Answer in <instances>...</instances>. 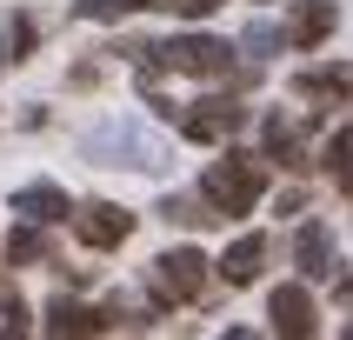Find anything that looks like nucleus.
Here are the masks:
<instances>
[{
    "mask_svg": "<svg viewBox=\"0 0 353 340\" xmlns=\"http://www.w3.org/2000/svg\"><path fill=\"white\" fill-rule=\"evenodd\" d=\"M120 54L140 60V80H154L160 67H174V74H200V80L234 74V47L214 40V34H180V40H160V47H120Z\"/></svg>",
    "mask_w": 353,
    "mask_h": 340,
    "instance_id": "1",
    "label": "nucleus"
},
{
    "mask_svg": "<svg viewBox=\"0 0 353 340\" xmlns=\"http://www.w3.org/2000/svg\"><path fill=\"white\" fill-rule=\"evenodd\" d=\"M260 194H267V174H260V160H254V154H227V160H214V167L200 174V200H207L220 220L254 214V200H260Z\"/></svg>",
    "mask_w": 353,
    "mask_h": 340,
    "instance_id": "2",
    "label": "nucleus"
},
{
    "mask_svg": "<svg viewBox=\"0 0 353 340\" xmlns=\"http://www.w3.org/2000/svg\"><path fill=\"white\" fill-rule=\"evenodd\" d=\"M207 287V254L200 247H167L154 260V307H180V300H200Z\"/></svg>",
    "mask_w": 353,
    "mask_h": 340,
    "instance_id": "3",
    "label": "nucleus"
},
{
    "mask_svg": "<svg viewBox=\"0 0 353 340\" xmlns=\"http://www.w3.org/2000/svg\"><path fill=\"white\" fill-rule=\"evenodd\" d=\"M87 154L107 160V167H147V174H154L160 160H167V147H160V140H147L134 120H114V127H100V134L87 140Z\"/></svg>",
    "mask_w": 353,
    "mask_h": 340,
    "instance_id": "4",
    "label": "nucleus"
},
{
    "mask_svg": "<svg viewBox=\"0 0 353 340\" xmlns=\"http://www.w3.org/2000/svg\"><path fill=\"white\" fill-rule=\"evenodd\" d=\"M174 120L187 140H227V134H240L247 107L240 100H194V107H174Z\"/></svg>",
    "mask_w": 353,
    "mask_h": 340,
    "instance_id": "5",
    "label": "nucleus"
},
{
    "mask_svg": "<svg viewBox=\"0 0 353 340\" xmlns=\"http://www.w3.org/2000/svg\"><path fill=\"white\" fill-rule=\"evenodd\" d=\"M267 320H274V334H287V340H307V334H314L320 314H314L307 280H287V287H274V294H267Z\"/></svg>",
    "mask_w": 353,
    "mask_h": 340,
    "instance_id": "6",
    "label": "nucleus"
},
{
    "mask_svg": "<svg viewBox=\"0 0 353 340\" xmlns=\"http://www.w3.org/2000/svg\"><path fill=\"white\" fill-rule=\"evenodd\" d=\"M74 234L87 240L94 254H107V247H120V240L134 234V214H127V207H114V200H87V207L74 214Z\"/></svg>",
    "mask_w": 353,
    "mask_h": 340,
    "instance_id": "7",
    "label": "nucleus"
},
{
    "mask_svg": "<svg viewBox=\"0 0 353 340\" xmlns=\"http://www.w3.org/2000/svg\"><path fill=\"white\" fill-rule=\"evenodd\" d=\"M294 94H300V100H320V107H347V100H353V60H334V67H307V74H294Z\"/></svg>",
    "mask_w": 353,
    "mask_h": 340,
    "instance_id": "8",
    "label": "nucleus"
},
{
    "mask_svg": "<svg viewBox=\"0 0 353 340\" xmlns=\"http://www.w3.org/2000/svg\"><path fill=\"white\" fill-rule=\"evenodd\" d=\"M260 140H267V160H280V167H307V134H300L294 114H267L260 120Z\"/></svg>",
    "mask_w": 353,
    "mask_h": 340,
    "instance_id": "9",
    "label": "nucleus"
},
{
    "mask_svg": "<svg viewBox=\"0 0 353 340\" xmlns=\"http://www.w3.org/2000/svg\"><path fill=\"white\" fill-rule=\"evenodd\" d=\"M340 27V14H334V0H294V20H287V40L294 47H320V40Z\"/></svg>",
    "mask_w": 353,
    "mask_h": 340,
    "instance_id": "10",
    "label": "nucleus"
},
{
    "mask_svg": "<svg viewBox=\"0 0 353 340\" xmlns=\"http://www.w3.org/2000/svg\"><path fill=\"white\" fill-rule=\"evenodd\" d=\"M100 327H114V314L80 307V300H54L47 307V334H100Z\"/></svg>",
    "mask_w": 353,
    "mask_h": 340,
    "instance_id": "11",
    "label": "nucleus"
},
{
    "mask_svg": "<svg viewBox=\"0 0 353 340\" xmlns=\"http://www.w3.org/2000/svg\"><path fill=\"white\" fill-rule=\"evenodd\" d=\"M260 267H267V240L247 234V240H234V247H227V260H220V280H227V287H247Z\"/></svg>",
    "mask_w": 353,
    "mask_h": 340,
    "instance_id": "12",
    "label": "nucleus"
},
{
    "mask_svg": "<svg viewBox=\"0 0 353 340\" xmlns=\"http://www.w3.org/2000/svg\"><path fill=\"white\" fill-rule=\"evenodd\" d=\"M14 214L40 220V227H54V220H67L74 207H67V194H60V187H47V180H40V187H20V194H14Z\"/></svg>",
    "mask_w": 353,
    "mask_h": 340,
    "instance_id": "13",
    "label": "nucleus"
},
{
    "mask_svg": "<svg viewBox=\"0 0 353 340\" xmlns=\"http://www.w3.org/2000/svg\"><path fill=\"white\" fill-rule=\"evenodd\" d=\"M294 260L307 267V274H327V260H334V234H327L320 220H307V227H300V240H294Z\"/></svg>",
    "mask_w": 353,
    "mask_h": 340,
    "instance_id": "14",
    "label": "nucleus"
},
{
    "mask_svg": "<svg viewBox=\"0 0 353 340\" xmlns=\"http://www.w3.org/2000/svg\"><path fill=\"white\" fill-rule=\"evenodd\" d=\"M27 54H34V20L14 14L7 27H0V74H7V67H20Z\"/></svg>",
    "mask_w": 353,
    "mask_h": 340,
    "instance_id": "15",
    "label": "nucleus"
},
{
    "mask_svg": "<svg viewBox=\"0 0 353 340\" xmlns=\"http://www.w3.org/2000/svg\"><path fill=\"white\" fill-rule=\"evenodd\" d=\"M327 167H334V180L347 187V200H353V127H340V134L327 140Z\"/></svg>",
    "mask_w": 353,
    "mask_h": 340,
    "instance_id": "16",
    "label": "nucleus"
},
{
    "mask_svg": "<svg viewBox=\"0 0 353 340\" xmlns=\"http://www.w3.org/2000/svg\"><path fill=\"white\" fill-rule=\"evenodd\" d=\"M160 214L174 220V227H207V220H220L207 200H187V194H174V200H160Z\"/></svg>",
    "mask_w": 353,
    "mask_h": 340,
    "instance_id": "17",
    "label": "nucleus"
},
{
    "mask_svg": "<svg viewBox=\"0 0 353 340\" xmlns=\"http://www.w3.org/2000/svg\"><path fill=\"white\" fill-rule=\"evenodd\" d=\"M7 260H20V267H27V260H47V234H40V220H34V227H20V234L7 240Z\"/></svg>",
    "mask_w": 353,
    "mask_h": 340,
    "instance_id": "18",
    "label": "nucleus"
},
{
    "mask_svg": "<svg viewBox=\"0 0 353 340\" xmlns=\"http://www.w3.org/2000/svg\"><path fill=\"white\" fill-rule=\"evenodd\" d=\"M280 40H287V34H280L274 20H254V27L240 34V47H247V54H254V60H267V54H274V47H280Z\"/></svg>",
    "mask_w": 353,
    "mask_h": 340,
    "instance_id": "19",
    "label": "nucleus"
},
{
    "mask_svg": "<svg viewBox=\"0 0 353 340\" xmlns=\"http://www.w3.org/2000/svg\"><path fill=\"white\" fill-rule=\"evenodd\" d=\"M80 14L87 20H114V14H127V7H120V0H80Z\"/></svg>",
    "mask_w": 353,
    "mask_h": 340,
    "instance_id": "20",
    "label": "nucleus"
},
{
    "mask_svg": "<svg viewBox=\"0 0 353 340\" xmlns=\"http://www.w3.org/2000/svg\"><path fill=\"white\" fill-rule=\"evenodd\" d=\"M167 7H174V14H187V20H200V14H214L220 0H167Z\"/></svg>",
    "mask_w": 353,
    "mask_h": 340,
    "instance_id": "21",
    "label": "nucleus"
},
{
    "mask_svg": "<svg viewBox=\"0 0 353 340\" xmlns=\"http://www.w3.org/2000/svg\"><path fill=\"white\" fill-rule=\"evenodd\" d=\"M334 300H340V307H353V274H340V287H334Z\"/></svg>",
    "mask_w": 353,
    "mask_h": 340,
    "instance_id": "22",
    "label": "nucleus"
},
{
    "mask_svg": "<svg viewBox=\"0 0 353 340\" xmlns=\"http://www.w3.org/2000/svg\"><path fill=\"white\" fill-rule=\"evenodd\" d=\"M120 7H167V0H120Z\"/></svg>",
    "mask_w": 353,
    "mask_h": 340,
    "instance_id": "23",
    "label": "nucleus"
},
{
    "mask_svg": "<svg viewBox=\"0 0 353 340\" xmlns=\"http://www.w3.org/2000/svg\"><path fill=\"white\" fill-rule=\"evenodd\" d=\"M347 340H353V334H347Z\"/></svg>",
    "mask_w": 353,
    "mask_h": 340,
    "instance_id": "24",
    "label": "nucleus"
}]
</instances>
